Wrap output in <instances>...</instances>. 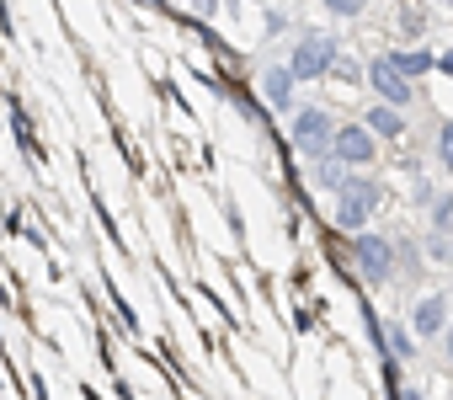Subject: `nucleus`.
I'll return each instance as SVG.
<instances>
[{
    "label": "nucleus",
    "mask_w": 453,
    "mask_h": 400,
    "mask_svg": "<svg viewBox=\"0 0 453 400\" xmlns=\"http://www.w3.org/2000/svg\"><path fill=\"white\" fill-rule=\"evenodd\" d=\"M426 257L442 262V267H453V235H448V230H432V235H426Z\"/></svg>",
    "instance_id": "nucleus-15"
},
{
    "label": "nucleus",
    "mask_w": 453,
    "mask_h": 400,
    "mask_svg": "<svg viewBox=\"0 0 453 400\" xmlns=\"http://www.w3.org/2000/svg\"><path fill=\"white\" fill-rule=\"evenodd\" d=\"M304 81L294 75V65H262V96H267L273 112H294V91Z\"/></svg>",
    "instance_id": "nucleus-8"
},
{
    "label": "nucleus",
    "mask_w": 453,
    "mask_h": 400,
    "mask_svg": "<svg viewBox=\"0 0 453 400\" xmlns=\"http://www.w3.org/2000/svg\"><path fill=\"white\" fill-rule=\"evenodd\" d=\"M432 155H437V165H442V171H453V118H448V123H437Z\"/></svg>",
    "instance_id": "nucleus-14"
},
{
    "label": "nucleus",
    "mask_w": 453,
    "mask_h": 400,
    "mask_svg": "<svg viewBox=\"0 0 453 400\" xmlns=\"http://www.w3.org/2000/svg\"><path fill=\"white\" fill-rule=\"evenodd\" d=\"M181 6H192V12H203V17H213V12H219V0H181Z\"/></svg>",
    "instance_id": "nucleus-18"
},
{
    "label": "nucleus",
    "mask_w": 453,
    "mask_h": 400,
    "mask_svg": "<svg viewBox=\"0 0 453 400\" xmlns=\"http://www.w3.org/2000/svg\"><path fill=\"white\" fill-rule=\"evenodd\" d=\"M448 235H453V230H448Z\"/></svg>",
    "instance_id": "nucleus-22"
},
{
    "label": "nucleus",
    "mask_w": 453,
    "mask_h": 400,
    "mask_svg": "<svg viewBox=\"0 0 453 400\" xmlns=\"http://www.w3.org/2000/svg\"><path fill=\"white\" fill-rule=\"evenodd\" d=\"M389 65H395L400 75L421 81V75H432V70H437V54H432V49H389Z\"/></svg>",
    "instance_id": "nucleus-10"
},
{
    "label": "nucleus",
    "mask_w": 453,
    "mask_h": 400,
    "mask_svg": "<svg viewBox=\"0 0 453 400\" xmlns=\"http://www.w3.org/2000/svg\"><path fill=\"white\" fill-rule=\"evenodd\" d=\"M426 27H432L426 6H400V38H426Z\"/></svg>",
    "instance_id": "nucleus-13"
},
{
    "label": "nucleus",
    "mask_w": 453,
    "mask_h": 400,
    "mask_svg": "<svg viewBox=\"0 0 453 400\" xmlns=\"http://www.w3.org/2000/svg\"><path fill=\"white\" fill-rule=\"evenodd\" d=\"M288 65H294V75H299V81H326V75L342 65V43H336L331 33H304V38L294 43Z\"/></svg>",
    "instance_id": "nucleus-4"
},
{
    "label": "nucleus",
    "mask_w": 453,
    "mask_h": 400,
    "mask_svg": "<svg viewBox=\"0 0 453 400\" xmlns=\"http://www.w3.org/2000/svg\"><path fill=\"white\" fill-rule=\"evenodd\" d=\"M352 267H357V273H363V283H373V288L395 283V273H400V251H395V235H373V230H357V235H352Z\"/></svg>",
    "instance_id": "nucleus-2"
},
{
    "label": "nucleus",
    "mask_w": 453,
    "mask_h": 400,
    "mask_svg": "<svg viewBox=\"0 0 453 400\" xmlns=\"http://www.w3.org/2000/svg\"><path fill=\"white\" fill-rule=\"evenodd\" d=\"M448 326H453V304H448V294H421V299L411 304V331H416L421 342L442 336Z\"/></svg>",
    "instance_id": "nucleus-7"
},
{
    "label": "nucleus",
    "mask_w": 453,
    "mask_h": 400,
    "mask_svg": "<svg viewBox=\"0 0 453 400\" xmlns=\"http://www.w3.org/2000/svg\"><path fill=\"white\" fill-rule=\"evenodd\" d=\"M336 128H342V123H336L326 107H294L288 139H294V150H299L304 160H326L331 144H336Z\"/></svg>",
    "instance_id": "nucleus-3"
},
{
    "label": "nucleus",
    "mask_w": 453,
    "mask_h": 400,
    "mask_svg": "<svg viewBox=\"0 0 453 400\" xmlns=\"http://www.w3.org/2000/svg\"><path fill=\"white\" fill-rule=\"evenodd\" d=\"M363 123H368L379 139H405V128H411V123H405V107H389V102H373V107L363 112Z\"/></svg>",
    "instance_id": "nucleus-9"
},
{
    "label": "nucleus",
    "mask_w": 453,
    "mask_h": 400,
    "mask_svg": "<svg viewBox=\"0 0 453 400\" xmlns=\"http://www.w3.org/2000/svg\"><path fill=\"white\" fill-rule=\"evenodd\" d=\"M320 6H326L331 17H342V22H352V17H363V12H368V0H320Z\"/></svg>",
    "instance_id": "nucleus-17"
},
{
    "label": "nucleus",
    "mask_w": 453,
    "mask_h": 400,
    "mask_svg": "<svg viewBox=\"0 0 453 400\" xmlns=\"http://www.w3.org/2000/svg\"><path fill=\"white\" fill-rule=\"evenodd\" d=\"M442 358H448V368H453V326L442 331Z\"/></svg>",
    "instance_id": "nucleus-19"
},
{
    "label": "nucleus",
    "mask_w": 453,
    "mask_h": 400,
    "mask_svg": "<svg viewBox=\"0 0 453 400\" xmlns=\"http://www.w3.org/2000/svg\"><path fill=\"white\" fill-rule=\"evenodd\" d=\"M368 86H373V102H389V107H411V96H416V91H411L416 81L400 75V70L389 65V54H379V59L368 65Z\"/></svg>",
    "instance_id": "nucleus-6"
},
{
    "label": "nucleus",
    "mask_w": 453,
    "mask_h": 400,
    "mask_svg": "<svg viewBox=\"0 0 453 400\" xmlns=\"http://www.w3.org/2000/svg\"><path fill=\"white\" fill-rule=\"evenodd\" d=\"M384 209V187L379 181H368V176H352L342 192H336V209H331V219L347 230V235H357V230H368L373 225V214Z\"/></svg>",
    "instance_id": "nucleus-1"
},
{
    "label": "nucleus",
    "mask_w": 453,
    "mask_h": 400,
    "mask_svg": "<svg viewBox=\"0 0 453 400\" xmlns=\"http://www.w3.org/2000/svg\"><path fill=\"white\" fill-rule=\"evenodd\" d=\"M432 230H453V192L432 197Z\"/></svg>",
    "instance_id": "nucleus-16"
},
{
    "label": "nucleus",
    "mask_w": 453,
    "mask_h": 400,
    "mask_svg": "<svg viewBox=\"0 0 453 400\" xmlns=\"http://www.w3.org/2000/svg\"><path fill=\"white\" fill-rule=\"evenodd\" d=\"M379 134L368 128V123H342L336 128V144H331V155L342 160V165H352V171H363V165H373L379 160Z\"/></svg>",
    "instance_id": "nucleus-5"
},
{
    "label": "nucleus",
    "mask_w": 453,
    "mask_h": 400,
    "mask_svg": "<svg viewBox=\"0 0 453 400\" xmlns=\"http://www.w3.org/2000/svg\"><path fill=\"white\" fill-rule=\"evenodd\" d=\"M310 176H315V187H326V192H342V187L352 181V165H342L336 155H326V160H310Z\"/></svg>",
    "instance_id": "nucleus-12"
},
{
    "label": "nucleus",
    "mask_w": 453,
    "mask_h": 400,
    "mask_svg": "<svg viewBox=\"0 0 453 400\" xmlns=\"http://www.w3.org/2000/svg\"><path fill=\"white\" fill-rule=\"evenodd\" d=\"M416 331H411V320H384V347H389V358L395 363H411L416 358Z\"/></svg>",
    "instance_id": "nucleus-11"
},
{
    "label": "nucleus",
    "mask_w": 453,
    "mask_h": 400,
    "mask_svg": "<svg viewBox=\"0 0 453 400\" xmlns=\"http://www.w3.org/2000/svg\"><path fill=\"white\" fill-rule=\"evenodd\" d=\"M437 70H442V75H453V49H448V54H437Z\"/></svg>",
    "instance_id": "nucleus-20"
},
{
    "label": "nucleus",
    "mask_w": 453,
    "mask_h": 400,
    "mask_svg": "<svg viewBox=\"0 0 453 400\" xmlns=\"http://www.w3.org/2000/svg\"><path fill=\"white\" fill-rule=\"evenodd\" d=\"M400 400H421V395H411V389H400Z\"/></svg>",
    "instance_id": "nucleus-21"
}]
</instances>
